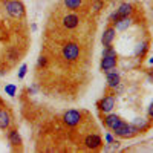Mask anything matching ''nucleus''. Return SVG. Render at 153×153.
Listing matches in <instances>:
<instances>
[{"instance_id":"f257e3e1","label":"nucleus","mask_w":153,"mask_h":153,"mask_svg":"<svg viewBox=\"0 0 153 153\" xmlns=\"http://www.w3.org/2000/svg\"><path fill=\"white\" fill-rule=\"evenodd\" d=\"M5 8H6V12L12 17V19H23L25 17V5L19 0H9V2L5 3Z\"/></svg>"},{"instance_id":"2eb2a0df","label":"nucleus","mask_w":153,"mask_h":153,"mask_svg":"<svg viewBox=\"0 0 153 153\" xmlns=\"http://www.w3.org/2000/svg\"><path fill=\"white\" fill-rule=\"evenodd\" d=\"M8 138H9V143L12 146H20L22 144V138H20V135H19L17 130H9Z\"/></svg>"},{"instance_id":"4be33fe9","label":"nucleus","mask_w":153,"mask_h":153,"mask_svg":"<svg viewBox=\"0 0 153 153\" xmlns=\"http://www.w3.org/2000/svg\"><path fill=\"white\" fill-rule=\"evenodd\" d=\"M38 66H46V58H45V57L38 58Z\"/></svg>"},{"instance_id":"39448f33","label":"nucleus","mask_w":153,"mask_h":153,"mask_svg":"<svg viewBox=\"0 0 153 153\" xmlns=\"http://www.w3.org/2000/svg\"><path fill=\"white\" fill-rule=\"evenodd\" d=\"M117 66V54H106L103 55V60H101V69L104 72L112 71Z\"/></svg>"},{"instance_id":"dca6fc26","label":"nucleus","mask_w":153,"mask_h":153,"mask_svg":"<svg viewBox=\"0 0 153 153\" xmlns=\"http://www.w3.org/2000/svg\"><path fill=\"white\" fill-rule=\"evenodd\" d=\"M133 126L136 127V129H138L139 132H143V130H146L147 127H149V120H144V118H136V120H135V123H133Z\"/></svg>"},{"instance_id":"f8f14e48","label":"nucleus","mask_w":153,"mask_h":153,"mask_svg":"<svg viewBox=\"0 0 153 153\" xmlns=\"http://www.w3.org/2000/svg\"><path fill=\"white\" fill-rule=\"evenodd\" d=\"M117 17L118 19H121V17H129L130 14H132V5L130 3H123L118 9H117Z\"/></svg>"},{"instance_id":"aec40b11","label":"nucleus","mask_w":153,"mask_h":153,"mask_svg":"<svg viewBox=\"0 0 153 153\" xmlns=\"http://www.w3.org/2000/svg\"><path fill=\"white\" fill-rule=\"evenodd\" d=\"M26 69H28V66L26 65H22V68H20V72H19V78L22 80L23 76H25V74H26Z\"/></svg>"},{"instance_id":"6ab92c4d","label":"nucleus","mask_w":153,"mask_h":153,"mask_svg":"<svg viewBox=\"0 0 153 153\" xmlns=\"http://www.w3.org/2000/svg\"><path fill=\"white\" fill-rule=\"evenodd\" d=\"M5 92H6L9 97H14V95H16V92H17V87H16L14 84H6Z\"/></svg>"},{"instance_id":"7ed1b4c3","label":"nucleus","mask_w":153,"mask_h":153,"mask_svg":"<svg viewBox=\"0 0 153 153\" xmlns=\"http://www.w3.org/2000/svg\"><path fill=\"white\" fill-rule=\"evenodd\" d=\"M80 55V48L76 43H68L65 48H63V57L69 61H74L76 60Z\"/></svg>"},{"instance_id":"ddd939ff","label":"nucleus","mask_w":153,"mask_h":153,"mask_svg":"<svg viewBox=\"0 0 153 153\" xmlns=\"http://www.w3.org/2000/svg\"><path fill=\"white\" fill-rule=\"evenodd\" d=\"M130 23H132V20L129 17H121L115 22V31H126L130 26Z\"/></svg>"},{"instance_id":"0eeeda50","label":"nucleus","mask_w":153,"mask_h":153,"mask_svg":"<svg viewBox=\"0 0 153 153\" xmlns=\"http://www.w3.org/2000/svg\"><path fill=\"white\" fill-rule=\"evenodd\" d=\"M84 144H86V147H87V149L97 150V149H100V147H101L103 141H101V138H100L98 135H89V136H86V139H84Z\"/></svg>"},{"instance_id":"5701e85b","label":"nucleus","mask_w":153,"mask_h":153,"mask_svg":"<svg viewBox=\"0 0 153 153\" xmlns=\"http://www.w3.org/2000/svg\"><path fill=\"white\" fill-rule=\"evenodd\" d=\"M106 139H107V143H109V144H110V143L113 141V139H112V136H110V135H107V136H106Z\"/></svg>"},{"instance_id":"f03ea898","label":"nucleus","mask_w":153,"mask_h":153,"mask_svg":"<svg viewBox=\"0 0 153 153\" xmlns=\"http://www.w3.org/2000/svg\"><path fill=\"white\" fill-rule=\"evenodd\" d=\"M113 132L117 133L118 136H121V138H132V136H135V135L139 133V130L136 129L133 124H127L124 121L121 123V126L118 127V129H115Z\"/></svg>"},{"instance_id":"a211bd4d","label":"nucleus","mask_w":153,"mask_h":153,"mask_svg":"<svg viewBox=\"0 0 153 153\" xmlns=\"http://www.w3.org/2000/svg\"><path fill=\"white\" fill-rule=\"evenodd\" d=\"M65 5L69 9H76V8H80L81 0H65Z\"/></svg>"},{"instance_id":"1a4fd4ad","label":"nucleus","mask_w":153,"mask_h":153,"mask_svg":"<svg viewBox=\"0 0 153 153\" xmlns=\"http://www.w3.org/2000/svg\"><path fill=\"white\" fill-rule=\"evenodd\" d=\"M104 123H106V126L109 127V129L115 130V129H118V127L121 126L123 120H121L120 117H117V115H107L106 120H104Z\"/></svg>"},{"instance_id":"9d476101","label":"nucleus","mask_w":153,"mask_h":153,"mask_svg":"<svg viewBox=\"0 0 153 153\" xmlns=\"http://www.w3.org/2000/svg\"><path fill=\"white\" fill-rule=\"evenodd\" d=\"M120 84V74L117 71H107V86L109 87H117Z\"/></svg>"},{"instance_id":"423d86ee","label":"nucleus","mask_w":153,"mask_h":153,"mask_svg":"<svg viewBox=\"0 0 153 153\" xmlns=\"http://www.w3.org/2000/svg\"><path fill=\"white\" fill-rule=\"evenodd\" d=\"M98 107H100L101 112L109 113V112L115 107V97H113V95H107V97H104V98L98 103Z\"/></svg>"},{"instance_id":"6e6552de","label":"nucleus","mask_w":153,"mask_h":153,"mask_svg":"<svg viewBox=\"0 0 153 153\" xmlns=\"http://www.w3.org/2000/svg\"><path fill=\"white\" fill-rule=\"evenodd\" d=\"M78 23H80V19H78L76 14H68V16H65V19H63V25H65V28H68V29L76 28Z\"/></svg>"},{"instance_id":"4468645a","label":"nucleus","mask_w":153,"mask_h":153,"mask_svg":"<svg viewBox=\"0 0 153 153\" xmlns=\"http://www.w3.org/2000/svg\"><path fill=\"white\" fill-rule=\"evenodd\" d=\"M115 28H107L106 31H104V34H103V38H101V42H103V45L104 46H110V43H112V40L115 38Z\"/></svg>"},{"instance_id":"20e7f679","label":"nucleus","mask_w":153,"mask_h":153,"mask_svg":"<svg viewBox=\"0 0 153 153\" xmlns=\"http://www.w3.org/2000/svg\"><path fill=\"white\" fill-rule=\"evenodd\" d=\"M63 121H65L68 126L74 127L81 121V113L78 110H68L65 115H63Z\"/></svg>"},{"instance_id":"f3484780","label":"nucleus","mask_w":153,"mask_h":153,"mask_svg":"<svg viewBox=\"0 0 153 153\" xmlns=\"http://www.w3.org/2000/svg\"><path fill=\"white\" fill-rule=\"evenodd\" d=\"M147 48H149V43L147 42H143V43H139L138 46H136V49H135V55H144V52L147 51Z\"/></svg>"},{"instance_id":"9b49d317","label":"nucleus","mask_w":153,"mask_h":153,"mask_svg":"<svg viewBox=\"0 0 153 153\" xmlns=\"http://www.w3.org/2000/svg\"><path fill=\"white\" fill-rule=\"evenodd\" d=\"M11 124V115L8 110L0 109V129H8Z\"/></svg>"},{"instance_id":"412c9836","label":"nucleus","mask_w":153,"mask_h":153,"mask_svg":"<svg viewBox=\"0 0 153 153\" xmlns=\"http://www.w3.org/2000/svg\"><path fill=\"white\" fill-rule=\"evenodd\" d=\"M101 6H103V2H101V0H98V2L94 3V11H100Z\"/></svg>"}]
</instances>
